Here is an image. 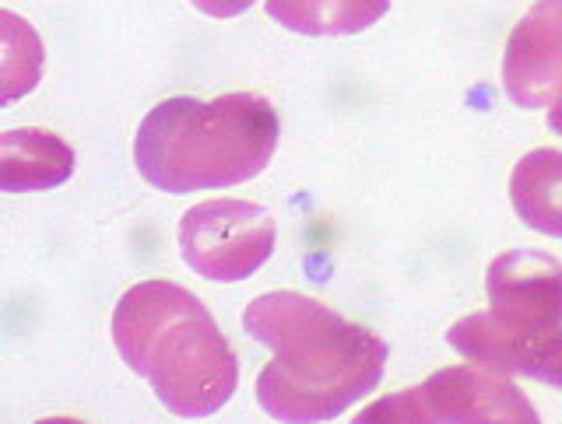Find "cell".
Instances as JSON below:
<instances>
[{
    "mask_svg": "<svg viewBox=\"0 0 562 424\" xmlns=\"http://www.w3.org/2000/svg\"><path fill=\"white\" fill-rule=\"evenodd\" d=\"M243 330L268 344L274 358L260 368L257 403L274 421H330L373 393L386 344L373 330L348 323L299 291H268L243 312Z\"/></svg>",
    "mask_w": 562,
    "mask_h": 424,
    "instance_id": "6da1fadb",
    "label": "cell"
},
{
    "mask_svg": "<svg viewBox=\"0 0 562 424\" xmlns=\"http://www.w3.org/2000/svg\"><path fill=\"white\" fill-rule=\"evenodd\" d=\"M113 344L162 408L183 421L218 414L239 386V362L198 295L140 280L113 309Z\"/></svg>",
    "mask_w": 562,
    "mask_h": 424,
    "instance_id": "7a4b0ae2",
    "label": "cell"
},
{
    "mask_svg": "<svg viewBox=\"0 0 562 424\" xmlns=\"http://www.w3.org/2000/svg\"><path fill=\"white\" fill-rule=\"evenodd\" d=\"M281 123L274 105L236 92L222 99H169L140 119L134 165L162 193H198L236 186L268 169Z\"/></svg>",
    "mask_w": 562,
    "mask_h": 424,
    "instance_id": "3957f363",
    "label": "cell"
},
{
    "mask_svg": "<svg viewBox=\"0 0 562 424\" xmlns=\"http://www.w3.org/2000/svg\"><path fill=\"white\" fill-rule=\"evenodd\" d=\"M538 424L509 373L492 365L439 368L422 386L401 390L359 411V424Z\"/></svg>",
    "mask_w": 562,
    "mask_h": 424,
    "instance_id": "277c9868",
    "label": "cell"
},
{
    "mask_svg": "<svg viewBox=\"0 0 562 424\" xmlns=\"http://www.w3.org/2000/svg\"><path fill=\"white\" fill-rule=\"evenodd\" d=\"M278 225L260 204L218 197L190 207L180 221V253L190 271L233 285L271 260Z\"/></svg>",
    "mask_w": 562,
    "mask_h": 424,
    "instance_id": "5b68a950",
    "label": "cell"
},
{
    "mask_svg": "<svg viewBox=\"0 0 562 424\" xmlns=\"http://www.w3.org/2000/svg\"><path fill=\"white\" fill-rule=\"evenodd\" d=\"M503 88L520 110H549V127L562 137V0H538L514 25Z\"/></svg>",
    "mask_w": 562,
    "mask_h": 424,
    "instance_id": "8992f818",
    "label": "cell"
},
{
    "mask_svg": "<svg viewBox=\"0 0 562 424\" xmlns=\"http://www.w3.org/2000/svg\"><path fill=\"white\" fill-rule=\"evenodd\" d=\"M488 316L506 330L541 333L562 326V263L541 250H509L485 274Z\"/></svg>",
    "mask_w": 562,
    "mask_h": 424,
    "instance_id": "52a82bcc",
    "label": "cell"
},
{
    "mask_svg": "<svg viewBox=\"0 0 562 424\" xmlns=\"http://www.w3.org/2000/svg\"><path fill=\"white\" fill-rule=\"evenodd\" d=\"M447 344L471 362L562 386V326L520 333L506 330L488 312H471L447 330Z\"/></svg>",
    "mask_w": 562,
    "mask_h": 424,
    "instance_id": "ba28073f",
    "label": "cell"
},
{
    "mask_svg": "<svg viewBox=\"0 0 562 424\" xmlns=\"http://www.w3.org/2000/svg\"><path fill=\"white\" fill-rule=\"evenodd\" d=\"M75 151L57 134L8 130L0 137V186L8 193L53 190L70 180Z\"/></svg>",
    "mask_w": 562,
    "mask_h": 424,
    "instance_id": "9c48e42d",
    "label": "cell"
},
{
    "mask_svg": "<svg viewBox=\"0 0 562 424\" xmlns=\"http://www.w3.org/2000/svg\"><path fill=\"white\" fill-rule=\"evenodd\" d=\"M509 200L527 228L562 239V151H527L509 175Z\"/></svg>",
    "mask_w": 562,
    "mask_h": 424,
    "instance_id": "30bf717a",
    "label": "cell"
},
{
    "mask_svg": "<svg viewBox=\"0 0 562 424\" xmlns=\"http://www.w3.org/2000/svg\"><path fill=\"white\" fill-rule=\"evenodd\" d=\"M271 22L299 35H356L391 11V0H268Z\"/></svg>",
    "mask_w": 562,
    "mask_h": 424,
    "instance_id": "8fae6325",
    "label": "cell"
},
{
    "mask_svg": "<svg viewBox=\"0 0 562 424\" xmlns=\"http://www.w3.org/2000/svg\"><path fill=\"white\" fill-rule=\"evenodd\" d=\"M0 32H4V43H0V102L11 105L14 99H22L32 92L43 78V43L29 22H22L14 11L0 14Z\"/></svg>",
    "mask_w": 562,
    "mask_h": 424,
    "instance_id": "7c38bea8",
    "label": "cell"
},
{
    "mask_svg": "<svg viewBox=\"0 0 562 424\" xmlns=\"http://www.w3.org/2000/svg\"><path fill=\"white\" fill-rule=\"evenodd\" d=\"M190 4L211 18H236L243 11H250L254 0H190Z\"/></svg>",
    "mask_w": 562,
    "mask_h": 424,
    "instance_id": "4fadbf2b",
    "label": "cell"
}]
</instances>
